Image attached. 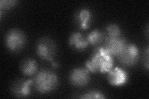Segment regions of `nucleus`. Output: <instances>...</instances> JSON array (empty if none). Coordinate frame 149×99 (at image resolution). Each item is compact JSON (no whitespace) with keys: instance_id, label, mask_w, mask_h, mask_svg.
I'll use <instances>...</instances> for the list:
<instances>
[{"instance_id":"nucleus-1","label":"nucleus","mask_w":149,"mask_h":99,"mask_svg":"<svg viewBox=\"0 0 149 99\" xmlns=\"http://www.w3.org/2000/svg\"><path fill=\"white\" fill-rule=\"evenodd\" d=\"M86 67L92 73H108L113 68V57L102 46L97 47L86 61Z\"/></svg>"},{"instance_id":"nucleus-2","label":"nucleus","mask_w":149,"mask_h":99,"mask_svg":"<svg viewBox=\"0 0 149 99\" xmlns=\"http://www.w3.org/2000/svg\"><path fill=\"white\" fill-rule=\"evenodd\" d=\"M34 86L40 93H49L54 91L58 85L57 75L50 70H41L33 79Z\"/></svg>"},{"instance_id":"nucleus-3","label":"nucleus","mask_w":149,"mask_h":99,"mask_svg":"<svg viewBox=\"0 0 149 99\" xmlns=\"http://www.w3.org/2000/svg\"><path fill=\"white\" fill-rule=\"evenodd\" d=\"M36 52L41 59L49 61L55 68L58 67V64L54 61L57 53V46L52 40L48 37L40 39L36 45Z\"/></svg>"},{"instance_id":"nucleus-4","label":"nucleus","mask_w":149,"mask_h":99,"mask_svg":"<svg viewBox=\"0 0 149 99\" xmlns=\"http://www.w3.org/2000/svg\"><path fill=\"white\" fill-rule=\"evenodd\" d=\"M5 42L7 48L9 50L13 52H17L24 46L26 37L22 31L17 29H14L7 33Z\"/></svg>"},{"instance_id":"nucleus-5","label":"nucleus","mask_w":149,"mask_h":99,"mask_svg":"<svg viewBox=\"0 0 149 99\" xmlns=\"http://www.w3.org/2000/svg\"><path fill=\"white\" fill-rule=\"evenodd\" d=\"M127 42L124 37H108L104 39V45L102 46L108 52L114 57H118L122 53L127 45Z\"/></svg>"},{"instance_id":"nucleus-6","label":"nucleus","mask_w":149,"mask_h":99,"mask_svg":"<svg viewBox=\"0 0 149 99\" xmlns=\"http://www.w3.org/2000/svg\"><path fill=\"white\" fill-rule=\"evenodd\" d=\"M118 61L125 67H132L139 59V50L137 46L132 44H127L123 52L118 57Z\"/></svg>"},{"instance_id":"nucleus-7","label":"nucleus","mask_w":149,"mask_h":99,"mask_svg":"<svg viewBox=\"0 0 149 99\" xmlns=\"http://www.w3.org/2000/svg\"><path fill=\"white\" fill-rule=\"evenodd\" d=\"M70 82L78 87H85L90 81V71L87 68H77L73 69L69 75Z\"/></svg>"},{"instance_id":"nucleus-8","label":"nucleus","mask_w":149,"mask_h":99,"mask_svg":"<svg viewBox=\"0 0 149 99\" xmlns=\"http://www.w3.org/2000/svg\"><path fill=\"white\" fill-rule=\"evenodd\" d=\"M34 86L33 79L18 80L11 86V92L16 97L19 98L27 97L30 95L31 87Z\"/></svg>"},{"instance_id":"nucleus-9","label":"nucleus","mask_w":149,"mask_h":99,"mask_svg":"<svg viewBox=\"0 0 149 99\" xmlns=\"http://www.w3.org/2000/svg\"><path fill=\"white\" fill-rule=\"evenodd\" d=\"M107 79L109 83L114 86H122L127 83L129 76L125 70L116 67L111 69L108 73Z\"/></svg>"},{"instance_id":"nucleus-10","label":"nucleus","mask_w":149,"mask_h":99,"mask_svg":"<svg viewBox=\"0 0 149 99\" xmlns=\"http://www.w3.org/2000/svg\"><path fill=\"white\" fill-rule=\"evenodd\" d=\"M69 45L73 49L79 51L85 50L89 46L86 37H84L78 32L73 33L70 37Z\"/></svg>"},{"instance_id":"nucleus-11","label":"nucleus","mask_w":149,"mask_h":99,"mask_svg":"<svg viewBox=\"0 0 149 99\" xmlns=\"http://www.w3.org/2000/svg\"><path fill=\"white\" fill-rule=\"evenodd\" d=\"M76 20L80 29L86 30L89 28L92 21L91 12L88 9H81L76 15Z\"/></svg>"},{"instance_id":"nucleus-12","label":"nucleus","mask_w":149,"mask_h":99,"mask_svg":"<svg viewBox=\"0 0 149 99\" xmlns=\"http://www.w3.org/2000/svg\"><path fill=\"white\" fill-rule=\"evenodd\" d=\"M20 67L22 73L25 76H31L37 72L38 69V64L34 60L27 58L22 61Z\"/></svg>"},{"instance_id":"nucleus-13","label":"nucleus","mask_w":149,"mask_h":99,"mask_svg":"<svg viewBox=\"0 0 149 99\" xmlns=\"http://www.w3.org/2000/svg\"><path fill=\"white\" fill-rule=\"evenodd\" d=\"M86 39L89 45H98L104 40V35L100 30L96 29L91 31L86 37Z\"/></svg>"},{"instance_id":"nucleus-14","label":"nucleus","mask_w":149,"mask_h":99,"mask_svg":"<svg viewBox=\"0 0 149 99\" xmlns=\"http://www.w3.org/2000/svg\"><path fill=\"white\" fill-rule=\"evenodd\" d=\"M106 34L108 37H120L121 34V30L120 27L116 24H109L106 28Z\"/></svg>"},{"instance_id":"nucleus-15","label":"nucleus","mask_w":149,"mask_h":99,"mask_svg":"<svg viewBox=\"0 0 149 99\" xmlns=\"http://www.w3.org/2000/svg\"><path fill=\"white\" fill-rule=\"evenodd\" d=\"M80 98L83 99H102L106 97L104 94L99 91H90L83 94V96H81Z\"/></svg>"},{"instance_id":"nucleus-16","label":"nucleus","mask_w":149,"mask_h":99,"mask_svg":"<svg viewBox=\"0 0 149 99\" xmlns=\"http://www.w3.org/2000/svg\"><path fill=\"white\" fill-rule=\"evenodd\" d=\"M17 1H13V0H2L0 2V9H1V12L3 10H6V9H9L14 6H15Z\"/></svg>"},{"instance_id":"nucleus-17","label":"nucleus","mask_w":149,"mask_h":99,"mask_svg":"<svg viewBox=\"0 0 149 99\" xmlns=\"http://www.w3.org/2000/svg\"><path fill=\"white\" fill-rule=\"evenodd\" d=\"M144 65L147 70H148V47H147L145 55H144Z\"/></svg>"}]
</instances>
